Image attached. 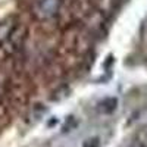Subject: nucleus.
<instances>
[{
  "mask_svg": "<svg viewBox=\"0 0 147 147\" xmlns=\"http://www.w3.org/2000/svg\"><path fill=\"white\" fill-rule=\"evenodd\" d=\"M99 146V141H97V138H93V140H87L84 143V147H97Z\"/></svg>",
  "mask_w": 147,
  "mask_h": 147,
  "instance_id": "obj_2",
  "label": "nucleus"
},
{
  "mask_svg": "<svg viewBox=\"0 0 147 147\" xmlns=\"http://www.w3.org/2000/svg\"><path fill=\"white\" fill-rule=\"evenodd\" d=\"M116 107V100L115 99H107L103 102V110L105 112H112Z\"/></svg>",
  "mask_w": 147,
  "mask_h": 147,
  "instance_id": "obj_1",
  "label": "nucleus"
}]
</instances>
